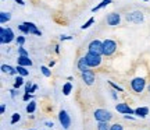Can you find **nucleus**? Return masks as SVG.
<instances>
[{"mask_svg":"<svg viewBox=\"0 0 150 130\" xmlns=\"http://www.w3.org/2000/svg\"><path fill=\"white\" fill-rule=\"evenodd\" d=\"M13 41H16V35L13 32L11 28H4L1 27L0 28V43L3 45H7V43H11Z\"/></svg>","mask_w":150,"mask_h":130,"instance_id":"f257e3e1","label":"nucleus"},{"mask_svg":"<svg viewBox=\"0 0 150 130\" xmlns=\"http://www.w3.org/2000/svg\"><path fill=\"white\" fill-rule=\"evenodd\" d=\"M85 59L88 62V66L89 67H99V66L102 65V55H96V53H91V52H88L85 55Z\"/></svg>","mask_w":150,"mask_h":130,"instance_id":"f03ea898","label":"nucleus"},{"mask_svg":"<svg viewBox=\"0 0 150 130\" xmlns=\"http://www.w3.org/2000/svg\"><path fill=\"white\" fill-rule=\"evenodd\" d=\"M115 50H117V43H115V41H112V39L103 41V55H104V56H111V55L115 53Z\"/></svg>","mask_w":150,"mask_h":130,"instance_id":"7ed1b4c3","label":"nucleus"},{"mask_svg":"<svg viewBox=\"0 0 150 130\" xmlns=\"http://www.w3.org/2000/svg\"><path fill=\"white\" fill-rule=\"evenodd\" d=\"M93 116H95V119H96L97 122H110V120L112 119L111 112H108L106 109H96Z\"/></svg>","mask_w":150,"mask_h":130,"instance_id":"20e7f679","label":"nucleus"},{"mask_svg":"<svg viewBox=\"0 0 150 130\" xmlns=\"http://www.w3.org/2000/svg\"><path fill=\"white\" fill-rule=\"evenodd\" d=\"M145 87H146V80L143 77H135L134 80L131 81V88L136 94H140V92L145 90Z\"/></svg>","mask_w":150,"mask_h":130,"instance_id":"39448f33","label":"nucleus"},{"mask_svg":"<svg viewBox=\"0 0 150 130\" xmlns=\"http://www.w3.org/2000/svg\"><path fill=\"white\" fill-rule=\"evenodd\" d=\"M127 21L128 22H132V24H140V22L145 20V16H143V13L142 11H132V13H128L127 16Z\"/></svg>","mask_w":150,"mask_h":130,"instance_id":"423d86ee","label":"nucleus"},{"mask_svg":"<svg viewBox=\"0 0 150 130\" xmlns=\"http://www.w3.org/2000/svg\"><path fill=\"white\" fill-rule=\"evenodd\" d=\"M88 50H89L91 53L102 55L103 56V42L102 41H99V39H93V41H91V43H89Z\"/></svg>","mask_w":150,"mask_h":130,"instance_id":"0eeeda50","label":"nucleus"},{"mask_svg":"<svg viewBox=\"0 0 150 130\" xmlns=\"http://www.w3.org/2000/svg\"><path fill=\"white\" fill-rule=\"evenodd\" d=\"M59 120H60V123H61V126H63L65 130L70 129L71 118H70V115L67 113L65 111H60V112H59Z\"/></svg>","mask_w":150,"mask_h":130,"instance_id":"6e6552de","label":"nucleus"},{"mask_svg":"<svg viewBox=\"0 0 150 130\" xmlns=\"http://www.w3.org/2000/svg\"><path fill=\"white\" fill-rule=\"evenodd\" d=\"M81 76H82V80H83V83H85L86 85H92L95 83V73H93V70L88 69L86 71L81 73Z\"/></svg>","mask_w":150,"mask_h":130,"instance_id":"1a4fd4ad","label":"nucleus"},{"mask_svg":"<svg viewBox=\"0 0 150 130\" xmlns=\"http://www.w3.org/2000/svg\"><path fill=\"white\" fill-rule=\"evenodd\" d=\"M107 24L108 25H111V27H117L120 21H121V16L118 14V13H110L107 16Z\"/></svg>","mask_w":150,"mask_h":130,"instance_id":"9d476101","label":"nucleus"},{"mask_svg":"<svg viewBox=\"0 0 150 130\" xmlns=\"http://www.w3.org/2000/svg\"><path fill=\"white\" fill-rule=\"evenodd\" d=\"M115 109H117V112L124 113V115H132V113H135V111L129 106L128 103H117V105H115Z\"/></svg>","mask_w":150,"mask_h":130,"instance_id":"9b49d317","label":"nucleus"},{"mask_svg":"<svg viewBox=\"0 0 150 130\" xmlns=\"http://www.w3.org/2000/svg\"><path fill=\"white\" fill-rule=\"evenodd\" d=\"M25 25H27L28 28V32L29 34H32V35H38V37H42V32L38 29L36 27V24H33V22H25Z\"/></svg>","mask_w":150,"mask_h":130,"instance_id":"f8f14e48","label":"nucleus"},{"mask_svg":"<svg viewBox=\"0 0 150 130\" xmlns=\"http://www.w3.org/2000/svg\"><path fill=\"white\" fill-rule=\"evenodd\" d=\"M17 63H18L20 66L31 67V66H32V60L29 59V56H20V55H18V59H17Z\"/></svg>","mask_w":150,"mask_h":130,"instance_id":"ddd939ff","label":"nucleus"},{"mask_svg":"<svg viewBox=\"0 0 150 130\" xmlns=\"http://www.w3.org/2000/svg\"><path fill=\"white\" fill-rule=\"evenodd\" d=\"M76 66H78V70H79L81 73H83V71L88 70V67H89V66H88V62H86L85 56H82V57H79V59H78Z\"/></svg>","mask_w":150,"mask_h":130,"instance_id":"4468645a","label":"nucleus"},{"mask_svg":"<svg viewBox=\"0 0 150 130\" xmlns=\"http://www.w3.org/2000/svg\"><path fill=\"white\" fill-rule=\"evenodd\" d=\"M1 71L3 73H6V74H10V76H14V74H17V69L16 67H13V66L10 65H1Z\"/></svg>","mask_w":150,"mask_h":130,"instance_id":"2eb2a0df","label":"nucleus"},{"mask_svg":"<svg viewBox=\"0 0 150 130\" xmlns=\"http://www.w3.org/2000/svg\"><path fill=\"white\" fill-rule=\"evenodd\" d=\"M135 115H138L139 118H146V116L149 115V108H146V106H143V108H138V109H135Z\"/></svg>","mask_w":150,"mask_h":130,"instance_id":"dca6fc26","label":"nucleus"},{"mask_svg":"<svg viewBox=\"0 0 150 130\" xmlns=\"http://www.w3.org/2000/svg\"><path fill=\"white\" fill-rule=\"evenodd\" d=\"M17 74H20V76L22 77H27L28 74H29V70H28L25 66H20V65H17Z\"/></svg>","mask_w":150,"mask_h":130,"instance_id":"f3484780","label":"nucleus"},{"mask_svg":"<svg viewBox=\"0 0 150 130\" xmlns=\"http://www.w3.org/2000/svg\"><path fill=\"white\" fill-rule=\"evenodd\" d=\"M11 20V14L10 13H6V11H1L0 13V24H6Z\"/></svg>","mask_w":150,"mask_h":130,"instance_id":"a211bd4d","label":"nucleus"},{"mask_svg":"<svg viewBox=\"0 0 150 130\" xmlns=\"http://www.w3.org/2000/svg\"><path fill=\"white\" fill-rule=\"evenodd\" d=\"M71 91H72V84H71L70 81L65 83L64 85H63V94H64V95H70Z\"/></svg>","mask_w":150,"mask_h":130,"instance_id":"6ab92c4d","label":"nucleus"},{"mask_svg":"<svg viewBox=\"0 0 150 130\" xmlns=\"http://www.w3.org/2000/svg\"><path fill=\"white\" fill-rule=\"evenodd\" d=\"M111 125L108 122H97V130H110Z\"/></svg>","mask_w":150,"mask_h":130,"instance_id":"aec40b11","label":"nucleus"},{"mask_svg":"<svg viewBox=\"0 0 150 130\" xmlns=\"http://www.w3.org/2000/svg\"><path fill=\"white\" fill-rule=\"evenodd\" d=\"M22 84H24V77L18 74V76H17V78H16V81H14V85H13V88L18 90V88H20Z\"/></svg>","mask_w":150,"mask_h":130,"instance_id":"412c9836","label":"nucleus"},{"mask_svg":"<svg viewBox=\"0 0 150 130\" xmlns=\"http://www.w3.org/2000/svg\"><path fill=\"white\" fill-rule=\"evenodd\" d=\"M40 71H42V74L45 77L52 76V70H50V67H49V66H40Z\"/></svg>","mask_w":150,"mask_h":130,"instance_id":"4be33fe9","label":"nucleus"},{"mask_svg":"<svg viewBox=\"0 0 150 130\" xmlns=\"http://www.w3.org/2000/svg\"><path fill=\"white\" fill-rule=\"evenodd\" d=\"M25 109H27L28 113H33V112H35V109H36V102H35V101H31V102L27 105V108Z\"/></svg>","mask_w":150,"mask_h":130,"instance_id":"5701e85b","label":"nucleus"},{"mask_svg":"<svg viewBox=\"0 0 150 130\" xmlns=\"http://www.w3.org/2000/svg\"><path fill=\"white\" fill-rule=\"evenodd\" d=\"M108 4H110V3H108L107 0H103L100 4H97L96 7H93V9H92V11H93V13H96L97 10H100V9H103V7H106V6H108Z\"/></svg>","mask_w":150,"mask_h":130,"instance_id":"b1692460","label":"nucleus"},{"mask_svg":"<svg viewBox=\"0 0 150 130\" xmlns=\"http://www.w3.org/2000/svg\"><path fill=\"white\" fill-rule=\"evenodd\" d=\"M93 22H95V18H93V17H91V18H89V20H88V21H86L85 24H83V25H82L81 28H82V29H88V28L91 27Z\"/></svg>","mask_w":150,"mask_h":130,"instance_id":"393cba45","label":"nucleus"},{"mask_svg":"<svg viewBox=\"0 0 150 130\" xmlns=\"http://www.w3.org/2000/svg\"><path fill=\"white\" fill-rule=\"evenodd\" d=\"M20 119H21V115L20 113H13V116H11V125H16Z\"/></svg>","mask_w":150,"mask_h":130,"instance_id":"a878e982","label":"nucleus"},{"mask_svg":"<svg viewBox=\"0 0 150 130\" xmlns=\"http://www.w3.org/2000/svg\"><path fill=\"white\" fill-rule=\"evenodd\" d=\"M16 42H17V45L18 46H22L24 43H25V37H22V35H18L16 38Z\"/></svg>","mask_w":150,"mask_h":130,"instance_id":"bb28decb","label":"nucleus"},{"mask_svg":"<svg viewBox=\"0 0 150 130\" xmlns=\"http://www.w3.org/2000/svg\"><path fill=\"white\" fill-rule=\"evenodd\" d=\"M18 29H20L22 34H25V35H29V32H28V28H27V25H25V22H22L21 25H18Z\"/></svg>","mask_w":150,"mask_h":130,"instance_id":"cd10ccee","label":"nucleus"},{"mask_svg":"<svg viewBox=\"0 0 150 130\" xmlns=\"http://www.w3.org/2000/svg\"><path fill=\"white\" fill-rule=\"evenodd\" d=\"M108 84H110V85H111L112 88H114V90H115V91L124 92V88H122V87H120V85H118V84H114V83H112V81H108Z\"/></svg>","mask_w":150,"mask_h":130,"instance_id":"c85d7f7f","label":"nucleus"},{"mask_svg":"<svg viewBox=\"0 0 150 130\" xmlns=\"http://www.w3.org/2000/svg\"><path fill=\"white\" fill-rule=\"evenodd\" d=\"M110 130H124V127H122V125H120V123H114V125H111Z\"/></svg>","mask_w":150,"mask_h":130,"instance_id":"c756f323","label":"nucleus"},{"mask_svg":"<svg viewBox=\"0 0 150 130\" xmlns=\"http://www.w3.org/2000/svg\"><path fill=\"white\" fill-rule=\"evenodd\" d=\"M18 55H20V56H28V52L22 48V46H18Z\"/></svg>","mask_w":150,"mask_h":130,"instance_id":"7c9ffc66","label":"nucleus"},{"mask_svg":"<svg viewBox=\"0 0 150 130\" xmlns=\"http://www.w3.org/2000/svg\"><path fill=\"white\" fill-rule=\"evenodd\" d=\"M31 98H32V94H29V92H25V94H24V97H22V99H24V101H29Z\"/></svg>","mask_w":150,"mask_h":130,"instance_id":"2f4dec72","label":"nucleus"},{"mask_svg":"<svg viewBox=\"0 0 150 130\" xmlns=\"http://www.w3.org/2000/svg\"><path fill=\"white\" fill-rule=\"evenodd\" d=\"M32 88V84L31 83H25V92H29Z\"/></svg>","mask_w":150,"mask_h":130,"instance_id":"473e14b6","label":"nucleus"},{"mask_svg":"<svg viewBox=\"0 0 150 130\" xmlns=\"http://www.w3.org/2000/svg\"><path fill=\"white\" fill-rule=\"evenodd\" d=\"M67 39H72L71 37H67V35H61L60 37V41H67Z\"/></svg>","mask_w":150,"mask_h":130,"instance_id":"72a5a7b5","label":"nucleus"},{"mask_svg":"<svg viewBox=\"0 0 150 130\" xmlns=\"http://www.w3.org/2000/svg\"><path fill=\"white\" fill-rule=\"evenodd\" d=\"M36 90H38V85H36V84H33L32 88H31V91H29V94H33V92L36 91Z\"/></svg>","mask_w":150,"mask_h":130,"instance_id":"f704fd0d","label":"nucleus"},{"mask_svg":"<svg viewBox=\"0 0 150 130\" xmlns=\"http://www.w3.org/2000/svg\"><path fill=\"white\" fill-rule=\"evenodd\" d=\"M0 112H1V113H4L6 112V105L4 103H1V106H0Z\"/></svg>","mask_w":150,"mask_h":130,"instance_id":"c9c22d12","label":"nucleus"},{"mask_svg":"<svg viewBox=\"0 0 150 130\" xmlns=\"http://www.w3.org/2000/svg\"><path fill=\"white\" fill-rule=\"evenodd\" d=\"M45 125H46V126H47V127H53V122H45Z\"/></svg>","mask_w":150,"mask_h":130,"instance_id":"e433bc0d","label":"nucleus"},{"mask_svg":"<svg viewBox=\"0 0 150 130\" xmlns=\"http://www.w3.org/2000/svg\"><path fill=\"white\" fill-rule=\"evenodd\" d=\"M54 48H56V49H54V52H56V53H60V46H59V45H56Z\"/></svg>","mask_w":150,"mask_h":130,"instance_id":"4c0bfd02","label":"nucleus"},{"mask_svg":"<svg viewBox=\"0 0 150 130\" xmlns=\"http://www.w3.org/2000/svg\"><path fill=\"white\" fill-rule=\"evenodd\" d=\"M16 3H18L20 6H24L25 3H24V0H16Z\"/></svg>","mask_w":150,"mask_h":130,"instance_id":"58836bf2","label":"nucleus"},{"mask_svg":"<svg viewBox=\"0 0 150 130\" xmlns=\"http://www.w3.org/2000/svg\"><path fill=\"white\" fill-rule=\"evenodd\" d=\"M54 65H56V62H50V63H49V67H50V69H52V67H53Z\"/></svg>","mask_w":150,"mask_h":130,"instance_id":"ea45409f","label":"nucleus"},{"mask_svg":"<svg viewBox=\"0 0 150 130\" xmlns=\"http://www.w3.org/2000/svg\"><path fill=\"white\" fill-rule=\"evenodd\" d=\"M147 90H149V92H150V84H149V85H147Z\"/></svg>","mask_w":150,"mask_h":130,"instance_id":"a19ab883","label":"nucleus"},{"mask_svg":"<svg viewBox=\"0 0 150 130\" xmlns=\"http://www.w3.org/2000/svg\"><path fill=\"white\" fill-rule=\"evenodd\" d=\"M107 1H108V3H111V0H107Z\"/></svg>","mask_w":150,"mask_h":130,"instance_id":"79ce46f5","label":"nucleus"},{"mask_svg":"<svg viewBox=\"0 0 150 130\" xmlns=\"http://www.w3.org/2000/svg\"><path fill=\"white\" fill-rule=\"evenodd\" d=\"M143 1H149V0H143Z\"/></svg>","mask_w":150,"mask_h":130,"instance_id":"37998d69","label":"nucleus"},{"mask_svg":"<svg viewBox=\"0 0 150 130\" xmlns=\"http://www.w3.org/2000/svg\"><path fill=\"white\" fill-rule=\"evenodd\" d=\"M1 1H4V0H1Z\"/></svg>","mask_w":150,"mask_h":130,"instance_id":"c03bdc74","label":"nucleus"},{"mask_svg":"<svg viewBox=\"0 0 150 130\" xmlns=\"http://www.w3.org/2000/svg\"><path fill=\"white\" fill-rule=\"evenodd\" d=\"M31 130H33V129H31Z\"/></svg>","mask_w":150,"mask_h":130,"instance_id":"a18cd8bd","label":"nucleus"}]
</instances>
